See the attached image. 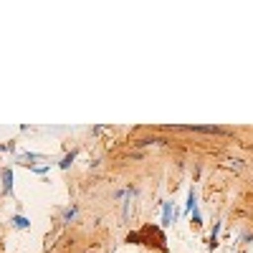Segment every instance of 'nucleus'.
<instances>
[{
  "label": "nucleus",
  "instance_id": "2",
  "mask_svg": "<svg viewBox=\"0 0 253 253\" xmlns=\"http://www.w3.org/2000/svg\"><path fill=\"white\" fill-rule=\"evenodd\" d=\"M175 220H177V208H175V203L165 200V203H162V225L167 228V225H172Z\"/></svg>",
  "mask_w": 253,
  "mask_h": 253
},
{
  "label": "nucleus",
  "instance_id": "6",
  "mask_svg": "<svg viewBox=\"0 0 253 253\" xmlns=\"http://www.w3.org/2000/svg\"><path fill=\"white\" fill-rule=\"evenodd\" d=\"M76 218H79V205H76V203H71V205H69L66 210H63V215H61V223H63V225H71V223H74Z\"/></svg>",
  "mask_w": 253,
  "mask_h": 253
},
{
  "label": "nucleus",
  "instance_id": "13",
  "mask_svg": "<svg viewBox=\"0 0 253 253\" xmlns=\"http://www.w3.org/2000/svg\"><path fill=\"white\" fill-rule=\"evenodd\" d=\"M190 215H193V225H198V228L203 225V215H200V210H198V208H195V210H193V213H190Z\"/></svg>",
  "mask_w": 253,
  "mask_h": 253
},
{
  "label": "nucleus",
  "instance_id": "7",
  "mask_svg": "<svg viewBox=\"0 0 253 253\" xmlns=\"http://www.w3.org/2000/svg\"><path fill=\"white\" fill-rule=\"evenodd\" d=\"M10 225L15 230H28L31 228V218H26L23 213H15V215H10Z\"/></svg>",
  "mask_w": 253,
  "mask_h": 253
},
{
  "label": "nucleus",
  "instance_id": "4",
  "mask_svg": "<svg viewBox=\"0 0 253 253\" xmlns=\"http://www.w3.org/2000/svg\"><path fill=\"white\" fill-rule=\"evenodd\" d=\"M195 208H198V187H195V185H190V190H187V200H185V213L190 215Z\"/></svg>",
  "mask_w": 253,
  "mask_h": 253
},
{
  "label": "nucleus",
  "instance_id": "11",
  "mask_svg": "<svg viewBox=\"0 0 253 253\" xmlns=\"http://www.w3.org/2000/svg\"><path fill=\"white\" fill-rule=\"evenodd\" d=\"M43 155H38V152H20V162L23 165H28V167H33V160H41Z\"/></svg>",
  "mask_w": 253,
  "mask_h": 253
},
{
  "label": "nucleus",
  "instance_id": "8",
  "mask_svg": "<svg viewBox=\"0 0 253 253\" xmlns=\"http://www.w3.org/2000/svg\"><path fill=\"white\" fill-rule=\"evenodd\" d=\"M79 157V150H71V152H66L61 160H58V170H69V167L74 165V160Z\"/></svg>",
  "mask_w": 253,
  "mask_h": 253
},
{
  "label": "nucleus",
  "instance_id": "3",
  "mask_svg": "<svg viewBox=\"0 0 253 253\" xmlns=\"http://www.w3.org/2000/svg\"><path fill=\"white\" fill-rule=\"evenodd\" d=\"M152 144H167V139L150 134V137H139V139H134V142H132V147H137V150H142V147H152Z\"/></svg>",
  "mask_w": 253,
  "mask_h": 253
},
{
  "label": "nucleus",
  "instance_id": "12",
  "mask_svg": "<svg viewBox=\"0 0 253 253\" xmlns=\"http://www.w3.org/2000/svg\"><path fill=\"white\" fill-rule=\"evenodd\" d=\"M31 170H33L36 175H46V172L51 170V165H33V167H31Z\"/></svg>",
  "mask_w": 253,
  "mask_h": 253
},
{
  "label": "nucleus",
  "instance_id": "14",
  "mask_svg": "<svg viewBox=\"0 0 253 253\" xmlns=\"http://www.w3.org/2000/svg\"><path fill=\"white\" fill-rule=\"evenodd\" d=\"M243 241H246V243H251V241H253V233H251V230H246V233H243Z\"/></svg>",
  "mask_w": 253,
  "mask_h": 253
},
{
  "label": "nucleus",
  "instance_id": "9",
  "mask_svg": "<svg viewBox=\"0 0 253 253\" xmlns=\"http://www.w3.org/2000/svg\"><path fill=\"white\" fill-rule=\"evenodd\" d=\"M220 228H223V223L218 220V223L213 225V230H210V236H208V248H210V251L218 248V233H220Z\"/></svg>",
  "mask_w": 253,
  "mask_h": 253
},
{
  "label": "nucleus",
  "instance_id": "5",
  "mask_svg": "<svg viewBox=\"0 0 253 253\" xmlns=\"http://www.w3.org/2000/svg\"><path fill=\"white\" fill-rule=\"evenodd\" d=\"M0 180H3V193H13V167H3L0 170Z\"/></svg>",
  "mask_w": 253,
  "mask_h": 253
},
{
  "label": "nucleus",
  "instance_id": "10",
  "mask_svg": "<svg viewBox=\"0 0 253 253\" xmlns=\"http://www.w3.org/2000/svg\"><path fill=\"white\" fill-rule=\"evenodd\" d=\"M228 170H236V172H241V170H246V162L241 160V157H225V162H223Z\"/></svg>",
  "mask_w": 253,
  "mask_h": 253
},
{
  "label": "nucleus",
  "instance_id": "1",
  "mask_svg": "<svg viewBox=\"0 0 253 253\" xmlns=\"http://www.w3.org/2000/svg\"><path fill=\"white\" fill-rule=\"evenodd\" d=\"M170 129H177V132H195V134H215V137L230 134V129H225V126H218V124H185V126H170Z\"/></svg>",
  "mask_w": 253,
  "mask_h": 253
}]
</instances>
